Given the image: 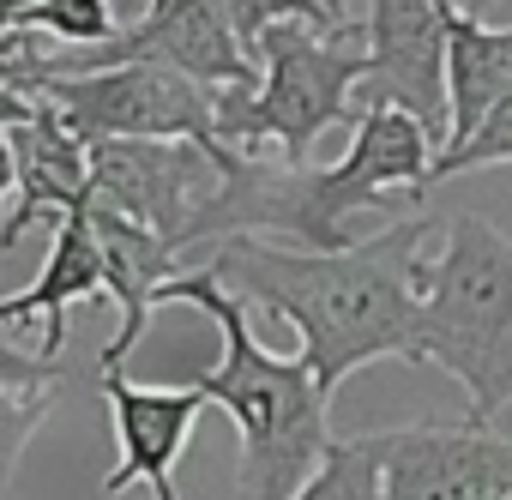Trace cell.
<instances>
[{
	"label": "cell",
	"instance_id": "obj_12",
	"mask_svg": "<svg viewBox=\"0 0 512 500\" xmlns=\"http://www.w3.org/2000/svg\"><path fill=\"white\" fill-rule=\"evenodd\" d=\"M91 229H97V247H103V278H109V296L121 308V326L115 338L103 344V374H121V362L139 350L145 326H151V308L163 302V284L181 278L175 272V247L163 235H151L145 223L121 217V211H103L91 205Z\"/></svg>",
	"mask_w": 512,
	"mask_h": 500
},
{
	"label": "cell",
	"instance_id": "obj_2",
	"mask_svg": "<svg viewBox=\"0 0 512 500\" xmlns=\"http://www.w3.org/2000/svg\"><path fill=\"white\" fill-rule=\"evenodd\" d=\"M434 133L404 115V109H362L350 151L326 169L302 163H272V157H229L223 163V187L211 193V205L199 211L187 247L199 241H235V235H284L296 254H344L350 241V217L356 211H398L416 205L434 187ZM398 223V217H392Z\"/></svg>",
	"mask_w": 512,
	"mask_h": 500
},
{
	"label": "cell",
	"instance_id": "obj_11",
	"mask_svg": "<svg viewBox=\"0 0 512 500\" xmlns=\"http://www.w3.org/2000/svg\"><path fill=\"white\" fill-rule=\"evenodd\" d=\"M37 103V97H31ZM13 163H19V205L0 223V254H13L31 223H55L67 211H91V151L67 133V121L37 103L25 127H13Z\"/></svg>",
	"mask_w": 512,
	"mask_h": 500
},
{
	"label": "cell",
	"instance_id": "obj_7",
	"mask_svg": "<svg viewBox=\"0 0 512 500\" xmlns=\"http://www.w3.org/2000/svg\"><path fill=\"white\" fill-rule=\"evenodd\" d=\"M223 163L187 139H103L91 145V205L145 223L181 260L199 211L223 187Z\"/></svg>",
	"mask_w": 512,
	"mask_h": 500
},
{
	"label": "cell",
	"instance_id": "obj_24",
	"mask_svg": "<svg viewBox=\"0 0 512 500\" xmlns=\"http://www.w3.org/2000/svg\"><path fill=\"white\" fill-rule=\"evenodd\" d=\"M0 37H7V19H0Z\"/></svg>",
	"mask_w": 512,
	"mask_h": 500
},
{
	"label": "cell",
	"instance_id": "obj_20",
	"mask_svg": "<svg viewBox=\"0 0 512 500\" xmlns=\"http://www.w3.org/2000/svg\"><path fill=\"white\" fill-rule=\"evenodd\" d=\"M7 193H19V163H13V127H0V211H7Z\"/></svg>",
	"mask_w": 512,
	"mask_h": 500
},
{
	"label": "cell",
	"instance_id": "obj_9",
	"mask_svg": "<svg viewBox=\"0 0 512 500\" xmlns=\"http://www.w3.org/2000/svg\"><path fill=\"white\" fill-rule=\"evenodd\" d=\"M362 43H368L362 109H404L434 133V145H446V13H440V0H368Z\"/></svg>",
	"mask_w": 512,
	"mask_h": 500
},
{
	"label": "cell",
	"instance_id": "obj_15",
	"mask_svg": "<svg viewBox=\"0 0 512 500\" xmlns=\"http://www.w3.org/2000/svg\"><path fill=\"white\" fill-rule=\"evenodd\" d=\"M127 19H115V0H37L13 19V31L25 37H55L61 49H97L121 31Z\"/></svg>",
	"mask_w": 512,
	"mask_h": 500
},
{
	"label": "cell",
	"instance_id": "obj_18",
	"mask_svg": "<svg viewBox=\"0 0 512 500\" xmlns=\"http://www.w3.org/2000/svg\"><path fill=\"white\" fill-rule=\"evenodd\" d=\"M500 163H512V97L476 127L470 145L434 157V181H452V175H470V169H500Z\"/></svg>",
	"mask_w": 512,
	"mask_h": 500
},
{
	"label": "cell",
	"instance_id": "obj_21",
	"mask_svg": "<svg viewBox=\"0 0 512 500\" xmlns=\"http://www.w3.org/2000/svg\"><path fill=\"white\" fill-rule=\"evenodd\" d=\"M31 97H19V91H7V85H0V127H25L31 121Z\"/></svg>",
	"mask_w": 512,
	"mask_h": 500
},
{
	"label": "cell",
	"instance_id": "obj_16",
	"mask_svg": "<svg viewBox=\"0 0 512 500\" xmlns=\"http://www.w3.org/2000/svg\"><path fill=\"white\" fill-rule=\"evenodd\" d=\"M296 500H386V488H380V446H374V434L332 440V452H326L320 476H314Z\"/></svg>",
	"mask_w": 512,
	"mask_h": 500
},
{
	"label": "cell",
	"instance_id": "obj_14",
	"mask_svg": "<svg viewBox=\"0 0 512 500\" xmlns=\"http://www.w3.org/2000/svg\"><path fill=\"white\" fill-rule=\"evenodd\" d=\"M446 13V151L470 145L476 127L512 97V25L488 31L482 19L452 13V0H440Z\"/></svg>",
	"mask_w": 512,
	"mask_h": 500
},
{
	"label": "cell",
	"instance_id": "obj_23",
	"mask_svg": "<svg viewBox=\"0 0 512 500\" xmlns=\"http://www.w3.org/2000/svg\"><path fill=\"white\" fill-rule=\"evenodd\" d=\"M326 7H332V13H338V19H344V0H326ZM344 25H350V19H344Z\"/></svg>",
	"mask_w": 512,
	"mask_h": 500
},
{
	"label": "cell",
	"instance_id": "obj_10",
	"mask_svg": "<svg viewBox=\"0 0 512 500\" xmlns=\"http://www.w3.org/2000/svg\"><path fill=\"white\" fill-rule=\"evenodd\" d=\"M109 422H115V470L103 476V494H121L133 482H145L157 500H181L175 494V458L193 440V422L205 416V392L199 386H139L127 374H97Z\"/></svg>",
	"mask_w": 512,
	"mask_h": 500
},
{
	"label": "cell",
	"instance_id": "obj_5",
	"mask_svg": "<svg viewBox=\"0 0 512 500\" xmlns=\"http://www.w3.org/2000/svg\"><path fill=\"white\" fill-rule=\"evenodd\" d=\"M260 85L217 91V133L235 157H272L302 169L332 127L362 121V79L368 43L350 19L344 31L326 25H272L253 49Z\"/></svg>",
	"mask_w": 512,
	"mask_h": 500
},
{
	"label": "cell",
	"instance_id": "obj_22",
	"mask_svg": "<svg viewBox=\"0 0 512 500\" xmlns=\"http://www.w3.org/2000/svg\"><path fill=\"white\" fill-rule=\"evenodd\" d=\"M482 7H488V0H452V13H464V19H476Z\"/></svg>",
	"mask_w": 512,
	"mask_h": 500
},
{
	"label": "cell",
	"instance_id": "obj_4",
	"mask_svg": "<svg viewBox=\"0 0 512 500\" xmlns=\"http://www.w3.org/2000/svg\"><path fill=\"white\" fill-rule=\"evenodd\" d=\"M422 362L440 368L470 416L494 428L512 404V235L482 211H452L440 223V254L422 260Z\"/></svg>",
	"mask_w": 512,
	"mask_h": 500
},
{
	"label": "cell",
	"instance_id": "obj_19",
	"mask_svg": "<svg viewBox=\"0 0 512 500\" xmlns=\"http://www.w3.org/2000/svg\"><path fill=\"white\" fill-rule=\"evenodd\" d=\"M0 386H19V392H55V362L19 350L7 332H0Z\"/></svg>",
	"mask_w": 512,
	"mask_h": 500
},
{
	"label": "cell",
	"instance_id": "obj_1",
	"mask_svg": "<svg viewBox=\"0 0 512 500\" xmlns=\"http://www.w3.org/2000/svg\"><path fill=\"white\" fill-rule=\"evenodd\" d=\"M440 235L434 217H398L392 229L344 254H296L278 241L235 235L211 254L217 284L235 302L278 314L302 338V362L332 398L368 362H422V247Z\"/></svg>",
	"mask_w": 512,
	"mask_h": 500
},
{
	"label": "cell",
	"instance_id": "obj_6",
	"mask_svg": "<svg viewBox=\"0 0 512 500\" xmlns=\"http://www.w3.org/2000/svg\"><path fill=\"white\" fill-rule=\"evenodd\" d=\"M37 103H49L67 133L91 151L103 139H187L199 151H211L217 163L235 157L217 133V91L169 73V67H103V73H79V79H31Z\"/></svg>",
	"mask_w": 512,
	"mask_h": 500
},
{
	"label": "cell",
	"instance_id": "obj_13",
	"mask_svg": "<svg viewBox=\"0 0 512 500\" xmlns=\"http://www.w3.org/2000/svg\"><path fill=\"white\" fill-rule=\"evenodd\" d=\"M97 296H109V278H103V247H97L91 211H67L49 223V260H43L37 284L19 296H0V332L25 326L37 314L43 320V356L55 362L67 344V308L97 302Z\"/></svg>",
	"mask_w": 512,
	"mask_h": 500
},
{
	"label": "cell",
	"instance_id": "obj_17",
	"mask_svg": "<svg viewBox=\"0 0 512 500\" xmlns=\"http://www.w3.org/2000/svg\"><path fill=\"white\" fill-rule=\"evenodd\" d=\"M55 392H19V386H0V488L13 482L25 446L37 440V428L49 422Z\"/></svg>",
	"mask_w": 512,
	"mask_h": 500
},
{
	"label": "cell",
	"instance_id": "obj_3",
	"mask_svg": "<svg viewBox=\"0 0 512 500\" xmlns=\"http://www.w3.org/2000/svg\"><path fill=\"white\" fill-rule=\"evenodd\" d=\"M163 302L199 308L223 338V356L211 368H199L187 386H199L235 422V440H241L235 494L241 500H296L332 452V416H326L332 398L320 392L314 368L302 356H272L253 338L247 302H235L211 266L169 278Z\"/></svg>",
	"mask_w": 512,
	"mask_h": 500
},
{
	"label": "cell",
	"instance_id": "obj_8",
	"mask_svg": "<svg viewBox=\"0 0 512 500\" xmlns=\"http://www.w3.org/2000/svg\"><path fill=\"white\" fill-rule=\"evenodd\" d=\"M386 500H512V440L482 422L380 428Z\"/></svg>",
	"mask_w": 512,
	"mask_h": 500
}]
</instances>
